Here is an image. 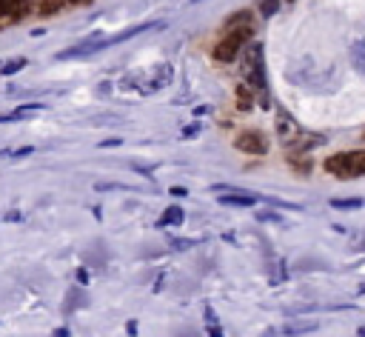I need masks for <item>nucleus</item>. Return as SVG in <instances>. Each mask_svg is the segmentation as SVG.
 Here are the masks:
<instances>
[{"label": "nucleus", "instance_id": "7ed1b4c3", "mask_svg": "<svg viewBox=\"0 0 365 337\" xmlns=\"http://www.w3.org/2000/svg\"><path fill=\"white\" fill-rule=\"evenodd\" d=\"M277 137H279V143L285 146L288 154H302L308 146L322 143V137H308V134L297 126V120L288 117L285 109H277Z\"/></svg>", "mask_w": 365, "mask_h": 337}, {"label": "nucleus", "instance_id": "9b49d317", "mask_svg": "<svg viewBox=\"0 0 365 337\" xmlns=\"http://www.w3.org/2000/svg\"><path fill=\"white\" fill-rule=\"evenodd\" d=\"M362 203H365L362 197H345V200H342V197H334V200H331L334 208H345V211H351V208H362Z\"/></svg>", "mask_w": 365, "mask_h": 337}, {"label": "nucleus", "instance_id": "f257e3e1", "mask_svg": "<svg viewBox=\"0 0 365 337\" xmlns=\"http://www.w3.org/2000/svg\"><path fill=\"white\" fill-rule=\"evenodd\" d=\"M242 83L254 91V97L268 109V77H265V60H262V43H248L242 57Z\"/></svg>", "mask_w": 365, "mask_h": 337}, {"label": "nucleus", "instance_id": "1a4fd4ad", "mask_svg": "<svg viewBox=\"0 0 365 337\" xmlns=\"http://www.w3.org/2000/svg\"><path fill=\"white\" fill-rule=\"evenodd\" d=\"M254 100H257L254 91H251L245 83H240V86H237V109H240V111H248V109L254 106Z\"/></svg>", "mask_w": 365, "mask_h": 337}, {"label": "nucleus", "instance_id": "4468645a", "mask_svg": "<svg viewBox=\"0 0 365 337\" xmlns=\"http://www.w3.org/2000/svg\"><path fill=\"white\" fill-rule=\"evenodd\" d=\"M311 328H317V326H314V323H305V326H288L285 334H302V331H311Z\"/></svg>", "mask_w": 365, "mask_h": 337}, {"label": "nucleus", "instance_id": "f3484780", "mask_svg": "<svg viewBox=\"0 0 365 337\" xmlns=\"http://www.w3.org/2000/svg\"><path fill=\"white\" fill-rule=\"evenodd\" d=\"M171 194H174V197H185V194H188V191H185V188H182V186H174V188H171Z\"/></svg>", "mask_w": 365, "mask_h": 337}, {"label": "nucleus", "instance_id": "423d86ee", "mask_svg": "<svg viewBox=\"0 0 365 337\" xmlns=\"http://www.w3.org/2000/svg\"><path fill=\"white\" fill-rule=\"evenodd\" d=\"M220 203L222 206H240V208H251L259 203L257 194H245V191H237V188H228V191H220Z\"/></svg>", "mask_w": 365, "mask_h": 337}, {"label": "nucleus", "instance_id": "412c9836", "mask_svg": "<svg viewBox=\"0 0 365 337\" xmlns=\"http://www.w3.org/2000/svg\"><path fill=\"white\" fill-rule=\"evenodd\" d=\"M68 3H88V0H68Z\"/></svg>", "mask_w": 365, "mask_h": 337}, {"label": "nucleus", "instance_id": "f8f14e48", "mask_svg": "<svg viewBox=\"0 0 365 337\" xmlns=\"http://www.w3.org/2000/svg\"><path fill=\"white\" fill-rule=\"evenodd\" d=\"M26 63H29L26 57H14V60H9L6 66H0V74H17V71H20Z\"/></svg>", "mask_w": 365, "mask_h": 337}, {"label": "nucleus", "instance_id": "a211bd4d", "mask_svg": "<svg viewBox=\"0 0 365 337\" xmlns=\"http://www.w3.org/2000/svg\"><path fill=\"white\" fill-rule=\"evenodd\" d=\"M66 334H68V331H66V328H60V331H57L54 337H66Z\"/></svg>", "mask_w": 365, "mask_h": 337}, {"label": "nucleus", "instance_id": "39448f33", "mask_svg": "<svg viewBox=\"0 0 365 337\" xmlns=\"http://www.w3.org/2000/svg\"><path fill=\"white\" fill-rule=\"evenodd\" d=\"M234 146L240 151H245V154H265L271 143H268V134H262L259 129H245V131L237 134Z\"/></svg>", "mask_w": 365, "mask_h": 337}, {"label": "nucleus", "instance_id": "9d476101", "mask_svg": "<svg viewBox=\"0 0 365 337\" xmlns=\"http://www.w3.org/2000/svg\"><path fill=\"white\" fill-rule=\"evenodd\" d=\"M66 3H68V0H40V3H37V11H40L43 17H48V14H57Z\"/></svg>", "mask_w": 365, "mask_h": 337}, {"label": "nucleus", "instance_id": "2eb2a0df", "mask_svg": "<svg viewBox=\"0 0 365 337\" xmlns=\"http://www.w3.org/2000/svg\"><path fill=\"white\" fill-rule=\"evenodd\" d=\"M34 149L31 146H23V149H17V151H11V160H20V157H26V154H31Z\"/></svg>", "mask_w": 365, "mask_h": 337}, {"label": "nucleus", "instance_id": "f03ea898", "mask_svg": "<svg viewBox=\"0 0 365 337\" xmlns=\"http://www.w3.org/2000/svg\"><path fill=\"white\" fill-rule=\"evenodd\" d=\"M251 37H254V26H251V23L225 26V29H222V37L217 40V46H214V51H211V57H214L217 63H231V60L251 43Z\"/></svg>", "mask_w": 365, "mask_h": 337}, {"label": "nucleus", "instance_id": "dca6fc26", "mask_svg": "<svg viewBox=\"0 0 365 337\" xmlns=\"http://www.w3.org/2000/svg\"><path fill=\"white\" fill-rule=\"evenodd\" d=\"M100 146H103V149H108V146H120V137H111V140H103Z\"/></svg>", "mask_w": 365, "mask_h": 337}, {"label": "nucleus", "instance_id": "20e7f679", "mask_svg": "<svg viewBox=\"0 0 365 337\" xmlns=\"http://www.w3.org/2000/svg\"><path fill=\"white\" fill-rule=\"evenodd\" d=\"M322 168H325L328 174H334L336 180H354V177H362V174H365V149L331 154V157H325Z\"/></svg>", "mask_w": 365, "mask_h": 337}, {"label": "nucleus", "instance_id": "0eeeda50", "mask_svg": "<svg viewBox=\"0 0 365 337\" xmlns=\"http://www.w3.org/2000/svg\"><path fill=\"white\" fill-rule=\"evenodd\" d=\"M3 6H6V17H11V23H17L20 17L29 14L31 0H3Z\"/></svg>", "mask_w": 365, "mask_h": 337}, {"label": "nucleus", "instance_id": "ddd939ff", "mask_svg": "<svg viewBox=\"0 0 365 337\" xmlns=\"http://www.w3.org/2000/svg\"><path fill=\"white\" fill-rule=\"evenodd\" d=\"M277 9H279V0H259V14H262V17L277 14Z\"/></svg>", "mask_w": 365, "mask_h": 337}, {"label": "nucleus", "instance_id": "4be33fe9", "mask_svg": "<svg viewBox=\"0 0 365 337\" xmlns=\"http://www.w3.org/2000/svg\"><path fill=\"white\" fill-rule=\"evenodd\" d=\"M362 143H365V131H362Z\"/></svg>", "mask_w": 365, "mask_h": 337}, {"label": "nucleus", "instance_id": "6e6552de", "mask_svg": "<svg viewBox=\"0 0 365 337\" xmlns=\"http://www.w3.org/2000/svg\"><path fill=\"white\" fill-rule=\"evenodd\" d=\"M182 220H185V214H182V206H168V208L160 214L157 226H182Z\"/></svg>", "mask_w": 365, "mask_h": 337}, {"label": "nucleus", "instance_id": "aec40b11", "mask_svg": "<svg viewBox=\"0 0 365 337\" xmlns=\"http://www.w3.org/2000/svg\"><path fill=\"white\" fill-rule=\"evenodd\" d=\"M356 334H359V337H365V326H362V328H359V331H356Z\"/></svg>", "mask_w": 365, "mask_h": 337}, {"label": "nucleus", "instance_id": "6ab92c4d", "mask_svg": "<svg viewBox=\"0 0 365 337\" xmlns=\"http://www.w3.org/2000/svg\"><path fill=\"white\" fill-rule=\"evenodd\" d=\"M0 17H6V6H3V0H0Z\"/></svg>", "mask_w": 365, "mask_h": 337}]
</instances>
